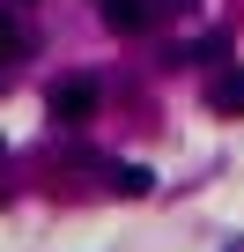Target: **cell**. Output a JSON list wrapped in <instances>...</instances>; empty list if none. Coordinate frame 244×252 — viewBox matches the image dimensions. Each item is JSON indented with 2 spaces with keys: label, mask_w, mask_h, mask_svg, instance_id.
Here are the masks:
<instances>
[{
  "label": "cell",
  "mask_w": 244,
  "mask_h": 252,
  "mask_svg": "<svg viewBox=\"0 0 244 252\" xmlns=\"http://www.w3.org/2000/svg\"><path fill=\"white\" fill-rule=\"evenodd\" d=\"M52 119H59V126H89V119H96V82H81V74L59 82V89H52Z\"/></svg>",
  "instance_id": "1"
},
{
  "label": "cell",
  "mask_w": 244,
  "mask_h": 252,
  "mask_svg": "<svg viewBox=\"0 0 244 252\" xmlns=\"http://www.w3.org/2000/svg\"><path fill=\"white\" fill-rule=\"evenodd\" d=\"M207 111H222V119H244V67H207Z\"/></svg>",
  "instance_id": "2"
},
{
  "label": "cell",
  "mask_w": 244,
  "mask_h": 252,
  "mask_svg": "<svg viewBox=\"0 0 244 252\" xmlns=\"http://www.w3.org/2000/svg\"><path fill=\"white\" fill-rule=\"evenodd\" d=\"M148 15H156L148 0H104V23H111L118 37H134V30H148Z\"/></svg>",
  "instance_id": "3"
},
{
  "label": "cell",
  "mask_w": 244,
  "mask_h": 252,
  "mask_svg": "<svg viewBox=\"0 0 244 252\" xmlns=\"http://www.w3.org/2000/svg\"><path fill=\"white\" fill-rule=\"evenodd\" d=\"M148 186H156V171H141V163H118L111 171V193H126V200H141Z\"/></svg>",
  "instance_id": "4"
},
{
  "label": "cell",
  "mask_w": 244,
  "mask_h": 252,
  "mask_svg": "<svg viewBox=\"0 0 244 252\" xmlns=\"http://www.w3.org/2000/svg\"><path fill=\"white\" fill-rule=\"evenodd\" d=\"M15 8H30V0H15Z\"/></svg>",
  "instance_id": "5"
}]
</instances>
